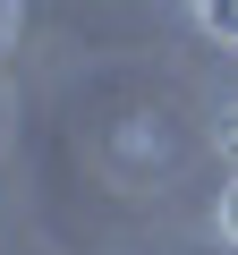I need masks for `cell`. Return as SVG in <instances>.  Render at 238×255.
<instances>
[{
  "instance_id": "obj_1",
  "label": "cell",
  "mask_w": 238,
  "mask_h": 255,
  "mask_svg": "<svg viewBox=\"0 0 238 255\" xmlns=\"http://www.w3.org/2000/svg\"><path fill=\"white\" fill-rule=\"evenodd\" d=\"M187 9H196L213 34H238V0H187Z\"/></svg>"
},
{
  "instance_id": "obj_2",
  "label": "cell",
  "mask_w": 238,
  "mask_h": 255,
  "mask_svg": "<svg viewBox=\"0 0 238 255\" xmlns=\"http://www.w3.org/2000/svg\"><path fill=\"white\" fill-rule=\"evenodd\" d=\"M221 238H230V247H238V179H230V187H221Z\"/></svg>"
}]
</instances>
